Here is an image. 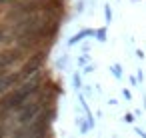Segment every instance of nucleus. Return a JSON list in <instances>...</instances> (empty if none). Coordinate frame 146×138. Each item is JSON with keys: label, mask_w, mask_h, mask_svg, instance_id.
Wrapping results in <instances>:
<instances>
[{"label": "nucleus", "mask_w": 146, "mask_h": 138, "mask_svg": "<svg viewBox=\"0 0 146 138\" xmlns=\"http://www.w3.org/2000/svg\"><path fill=\"white\" fill-rule=\"evenodd\" d=\"M94 38H96L100 44H104V42H106V26H102V28H96V34H94Z\"/></svg>", "instance_id": "obj_5"}, {"label": "nucleus", "mask_w": 146, "mask_h": 138, "mask_svg": "<svg viewBox=\"0 0 146 138\" xmlns=\"http://www.w3.org/2000/svg\"><path fill=\"white\" fill-rule=\"evenodd\" d=\"M42 60H44V52H38V54L30 56V60H28V62L22 66V70H20L22 80L28 78V76H32V74H38V70H40V66H42Z\"/></svg>", "instance_id": "obj_2"}, {"label": "nucleus", "mask_w": 146, "mask_h": 138, "mask_svg": "<svg viewBox=\"0 0 146 138\" xmlns=\"http://www.w3.org/2000/svg\"><path fill=\"white\" fill-rule=\"evenodd\" d=\"M6 38V28H0V42Z\"/></svg>", "instance_id": "obj_15"}, {"label": "nucleus", "mask_w": 146, "mask_h": 138, "mask_svg": "<svg viewBox=\"0 0 146 138\" xmlns=\"http://www.w3.org/2000/svg\"><path fill=\"white\" fill-rule=\"evenodd\" d=\"M76 124L80 126V132H82V134H86V132L90 130V124H86V122H84L82 118H78V120H76Z\"/></svg>", "instance_id": "obj_9"}, {"label": "nucleus", "mask_w": 146, "mask_h": 138, "mask_svg": "<svg viewBox=\"0 0 146 138\" xmlns=\"http://www.w3.org/2000/svg\"><path fill=\"white\" fill-rule=\"evenodd\" d=\"M136 58H140V60H144V52H142V50H136Z\"/></svg>", "instance_id": "obj_16"}, {"label": "nucleus", "mask_w": 146, "mask_h": 138, "mask_svg": "<svg viewBox=\"0 0 146 138\" xmlns=\"http://www.w3.org/2000/svg\"><path fill=\"white\" fill-rule=\"evenodd\" d=\"M122 96H124L126 100H130V98H132V94H130V90H128V88H124V90H122Z\"/></svg>", "instance_id": "obj_11"}, {"label": "nucleus", "mask_w": 146, "mask_h": 138, "mask_svg": "<svg viewBox=\"0 0 146 138\" xmlns=\"http://www.w3.org/2000/svg\"><path fill=\"white\" fill-rule=\"evenodd\" d=\"M0 138H4V126H0Z\"/></svg>", "instance_id": "obj_17"}, {"label": "nucleus", "mask_w": 146, "mask_h": 138, "mask_svg": "<svg viewBox=\"0 0 146 138\" xmlns=\"http://www.w3.org/2000/svg\"><path fill=\"white\" fill-rule=\"evenodd\" d=\"M136 72H138V76H136V78H138V82H144V74H142V70H140V68H138V70H136Z\"/></svg>", "instance_id": "obj_12"}, {"label": "nucleus", "mask_w": 146, "mask_h": 138, "mask_svg": "<svg viewBox=\"0 0 146 138\" xmlns=\"http://www.w3.org/2000/svg\"><path fill=\"white\" fill-rule=\"evenodd\" d=\"M110 72L114 74V78H116V80H120V78H122V64H120V62L112 64V66H110Z\"/></svg>", "instance_id": "obj_6"}, {"label": "nucleus", "mask_w": 146, "mask_h": 138, "mask_svg": "<svg viewBox=\"0 0 146 138\" xmlns=\"http://www.w3.org/2000/svg\"><path fill=\"white\" fill-rule=\"evenodd\" d=\"M94 34H96V30H92V28H82V30H78L76 34H72L66 44H68V46H76V44H80L84 38H92Z\"/></svg>", "instance_id": "obj_4"}, {"label": "nucleus", "mask_w": 146, "mask_h": 138, "mask_svg": "<svg viewBox=\"0 0 146 138\" xmlns=\"http://www.w3.org/2000/svg\"><path fill=\"white\" fill-rule=\"evenodd\" d=\"M20 80H22L20 72H18V74H6V76H2V78H0V94H4L8 88L16 86Z\"/></svg>", "instance_id": "obj_3"}, {"label": "nucleus", "mask_w": 146, "mask_h": 138, "mask_svg": "<svg viewBox=\"0 0 146 138\" xmlns=\"http://www.w3.org/2000/svg\"><path fill=\"white\" fill-rule=\"evenodd\" d=\"M104 22L106 24L112 22V8H110V4H104Z\"/></svg>", "instance_id": "obj_8"}, {"label": "nucleus", "mask_w": 146, "mask_h": 138, "mask_svg": "<svg viewBox=\"0 0 146 138\" xmlns=\"http://www.w3.org/2000/svg\"><path fill=\"white\" fill-rule=\"evenodd\" d=\"M124 122H134V116L132 114H124Z\"/></svg>", "instance_id": "obj_13"}, {"label": "nucleus", "mask_w": 146, "mask_h": 138, "mask_svg": "<svg viewBox=\"0 0 146 138\" xmlns=\"http://www.w3.org/2000/svg\"><path fill=\"white\" fill-rule=\"evenodd\" d=\"M136 134H138V136H140V138H146V132H144V130H142V128H136Z\"/></svg>", "instance_id": "obj_14"}, {"label": "nucleus", "mask_w": 146, "mask_h": 138, "mask_svg": "<svg viewBox=\"0 0 146 138\" xmlns=\"http://www.w3.org/2000/svg\"><path fill=\"white\" fill-rule=\"evenodd\" d=\"M2 76H6V70H4V68H0V78H2Z\"/></svg>", "instance_id": "obj_18"}, {"label": "nucleus", "mask_w": 146, "mask_h": 138, "mask_svg": "<svg viewBox=\"0 0 146 138\" xmlns=\"http://www.w3.org/2000/svg\"><path fill=\"white\" fill-rule=\"evenodd\" d=\"M42 102H44V96H40V98H36V100L28 102V104L18 112L16 122H18L20 126H26V124H30L32 120H36V118L42 114Z\"/></svg>", "instance_id": "obj_1"}, {"label": "nucleus", "mask_w": 146, "mask_h": 138, "mask_svg": "<svg viewBox=\"0 0 146 138\" xmlns=\"http://www.w3.org/2000/svg\"><path fill=\"white\" fill-rule=\"evenodd\" d=\"M72 86L76 88V92L82 90V78H80V72H74V74H72Z\"/></svg>", "instance_id": "obj_7"}, {"label": "nucleus", "mask_w": 146, "mask_h": 138, "mask_svg": "<svg viewBox=\"0 0 146 138\" xmlns=\"http://www.w3.org/2000/svg\"><path fill=\"white\" fill-rule=\"evenodd\" d=\"M88 64H90V58H88V54H82V56L78 58V66H84V68H86Z\"/></svg>", "instance_id": "obj_10"}, {"label": "nucleus", "mask_w": 146, "mask_h": 138, "mask_svg": "<svg viewBox=\"0 0 146 138\" xmlns=\"http://www.w3.org/2000/svg\"><path fill=\"white\" fill-rule=\"evenodd\" d=\"M132 2H138V0H132Z\"/></svg>", "instance_id": "obj_19"}]
</instances>
